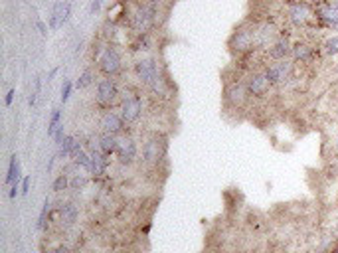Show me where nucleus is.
<instances>
[{"mask_svg":"<svg viewBox=\"0 0 338 253\" xmlns=\"http://www.w3.org/2000/svg\"><path fill=\"white\" fill-rule=\"evenodd\" d=\"M154 20H156V6L150 2V4H143L139 6V10L132 16V32L137 36H147L150 28L154 26Z\"/></svg>","mask_w":338,"mask_h":253,"instance_id":"obj_1","label":"nucleus"},{"mask_svg":"<svg viewBox=\"0 0 338 253\" xmlns=\"http://www.w3.org/2000/svg\"><path fill=\"white\" fill-rule=\"evenodd\" d=\"M97 67L105 77H115L121 72V54L113 45L105 48L101 56L97 58Z\"/></svg>","mask_w":338,"mask_h":253,"instance_id":"obj_2","label":"nucleus"},{"mask_svg":"<svg viewBox=\"0 0 338 253\" xmlns=\"http://www.w3.org/2000/svg\"><path fill=\"white\" fill-rule=\"evenodd\" d=\"M143 115V99L137 93H129L121 101V117L127 125H132L141 119Z\"/></svg>","mask_w":338,"mask_h":253,"instance_id":"obj_3","label":"nucleus"},{"mask_svg":"<svg viewBox=\"0 0 338 253\" xmlns=\"http://www.w3.org/2000/svg\"><path fill=\"white\" fill-rule=\"evenodd\" d=\"M291 74H293V63H291V60L271 61V63L265 67V75H267V79L271 81V85H281V83H285L287 79H291Z\"/></svg>","mask_w":338,"mask_h":253,"instance_id":"obj_4","label":"nucleus"},{"mask_svg":"<svg viewBox=\"0 0 338 253\" xmlns=\"http://www.w3.org/2000/svg\"><path fill=\"white\" fill-rule=\"evenodd\" d=\"M95 99H97V103L101 105V107H113V105L117 103L119 87L117 83H115V79H111V77L101 79L97 83V95H95Z\"/></svg>","mask_w":338,"mask_h":253,"instance_id":"obj_5","label":"nucleus"},{"mask_svg":"<svg viewBox=\"0 0 338 253\" xmlns=\"http://www.w3.org/2000/svg\"><path fill=\"white\" fill-rule=\"evenodd\" d=\"M164 154H166V145L161 136H150L143 145V160L147 164L156 166L164 158Z\"/></svg>","mask_w":338,"mask_h":253,"instance_id":"obj_6","label":"nucleus"},{"mask_svg":"<svg viewBox=\"0 0 338 253\" xmlns=\"http://www.w3.org/2000/svg\"><path fill=\"white\" fill-rule=\"evenodd\" d=\"M247 95H250V91L245 87V83H241V81H232V83L226 85V89H223V103L228 105V107L239 109L241 105L247 101Z\"/></svg>","mask_w":338,"mask_h":253,"instance_id":"obj_7","label":"nucleus"},{"mask_svg":"<svg viewBox=\"0 0 338 253\" xmlns=\"http://www.w3.org/2000/svg\"><path fill=\"white\" fill-rule=\"evenodd\" d=\"M230 48L237 54H245L255 48V28H239L230 38Z\"/></svg>","mask_w":338,"mask_h":253,"instance_id":"obj_8","label":"nucleus"},{"mask_svg":"<svg viewBox=\"0 0 338 253\" xmlns=\"http://www.w3.org/2000/svg\"><path fill=\"white\" fill-rule=\"evenodd\" d=\"M134 75L141 83L150 85L156 77H159V65L152 58H141L134 61Z\"/></svg>","mask_w":338,"mask_h":253,"instance_id":"obj_9","label":"nucleus"},{"mask_svg":"<svg viewBox=\"0 0 338 253\" xmlns=\"http://www.w3.org/2000/svg\"><path fill=\"white\" fill-rule=\"evenodd\" d=\"M72 16V2L70 0H59L54 4L52 12H50V30H59Z\"/></svg>","mask_w":338,"mask_h":253,"instance_id":"obj_10","label":"nucleus"},{"mask_svg":"<svg viewBox=\"0 0 338 253\" xmlns=\"http://www.w3.org/2000/svg\"><path fill=\"white\" fill-rule=\"evenodd\" d=\"M245 87H247L250 95H253V97H263L271 89V81L267 79L265 72H253L247 77V81H245Z\"/></svg>","mask_w":338,"mask_h":253,"instance_id":"obj_11","label":"nucleus"},{"mask_svg":"<svg viewBox=\"0 0 338 253\" xmlns=\"http://www.w3.org/2000/svg\"><path fill=\"white\" fill-rule=\"evenodd\" d=\"M117 160L121 164H132L134 163V158H137V154H139V147H137V143H134V139L131 136H123V139H119V147H117Z\"/></svg>","mask_w":338,"mask_h":253,"instance_id":"obj_12","label":"nucleus"},{"mask_svg":"<svg viewBox=\"0 0 338 253\" xmlns=\"http://www.w3.org/2000/svg\"><path fill=\"white\" fill-rule=\"evenodd\" d=\"M125 125H127V123L123 121L121 113H115V111H105L103 115H101V121H99L101 131H103V133H109V134L123 133Z\"/></svg>","mask_w":338,"mask_h":253,"instance_id":"obj_13","label":"nucleus"},{"mask_svg":"<svg viewBox=\"0 0 338 253\" xmlns=\"http://www.w3.org/2000/svg\"><path fill=\"white\" fill-rule=\"evenodd\" d=\"M293 56V45L287 38H279L275 40L273 45L267 50V58L271 61H279V60H289Z\"/></svg>","mask_w":338,"mask_h":253,"instance_id":"obj_14","label":"nucleus"},{"mask_svg":"<svg viewBox=\"0 0 338 253\" xmlns=\"http://www.w3.org/2000/svg\"><path fill=\"white\" fill-rule=\"evenodd\" d=\"M289 18H291V22H293L295 26H307L312 16H310V10L307 4L295 2V4L289 6Z\"/></svg>","mask_w":338,"mask_h":253,"instance_id":"obj_15","label":"nucleus"},{"mask_svg":"<svg viewBox=\"0 0 338 253\" xmlns=\"http://www.w3.org/2000/svg\"><path fill=\"white\" fill-rule=\"evenodd\" d=\"M89 154H91V168H89V174H93L95 178L103 176L105 170H107V166H109V158H107V154H103L99 149L89 150Z\"/></svg>","mask_w":338,"mask_h":253,"instance_id":"obj_16","label":"nucleus"},{"mask_svg":"<svg viewBox=\"0 0 338 253\" xmlns=\"http://www.w3.org/2000/svg\"><path fill=\"white\" fill-rule=\"evenodd\" d=\"M97 147H99V150H101L103 154L111 156V154H115V152H117L119 136H117V134L103 133L101 136H99V141H97Z\"/></svg>","mask_w":338,"mask_h":253,"instance_id":"obj_17","label":"nucleus"},{"mask_svg":"<svg viewBox=\"0 0 338 253\" xmlns=\"http://www.w3.org/2000/svg\"><path fill=\"white\" fill-rule=\"evenodd\" d=\"M77 216H79L77 206L72 204V202H63V204L59 206V220H61V223L74 225V223L77 222Z\"/></svg>","mask_w":338,"mask_h":253,"instance_id":"obj_18","label":"nucleus"},{"mask_svg":"<svg viewBox=\"0 0 338 253\" xmlns=\"http://www.w3.org/2000/svg\"><path fill=\"white\" fill-rule=\"evenodd\" d=\"M312 54H314L312 45L305 44V42H301V44L293 45V58L297 61H309L310 58H312Z\"/></svg>","mask_w":338,"mask_h":253,"instance_id":"obj_19","label":"nucleus"},{"mask_svg":"<svg viewBox=\"0 0 338 253\" xmlns=\"http://www.w3.org/2000/svg\"><path fill=\"white\" fill-rule=\"evenodd\" d=\"M20 180V160L18 154L10 156V164H8V174H6V184H14Z\"/></svg>","mask_w":338,"mask_h":253,"instance_id":"obj_20","label":"nucleus"},{"mask_svg":"<svg viewBox=\"0 0 338 253\" xmlns=\"http://www.w3.org/2000/svg\"><path fill=\"white\" fill-rule=\"evenodd\" d=\"M75 143H77V139H75V136H72V134H67V136L63 139V143L59 145V152H58L59 158H67V156L72 154V150H74Z\"/></svg>","mask_w":338,"mask_h":253,"instance_id":"obj_21","label":"nucleus"},{"mask_svg":"<svg viewBox=\"0 0 338 253\" xmlns=\"http://www.w3.org/2000/svg\"><path fill=\"white\" fill-rule=\"evenodd\" d=\"M61 111L59 109H54L52 111V115H50V123H48V136H52L54 139V134L58 131L59 127H61Z\"/></svg>","mask_w":338,"mask_h":253,"instance_id":"obj_22","label":"nucleus"},{"mask_svg":"<svg viewBox=\"0 0 338 253\" xmlns=\"http://www.w3.org/2000/svg\"><path fill=\"white\" fill-rule=\"evenodd\" d=\"M70 188V176L63 172V174H59L58 178L54 180V184H52V190L54 192H63V190H67Z\"/></svg>","mask_w":338,"mask_h":253,"instance_id":"obj_23","label":"nucleus"},{"mask_svg":"<svg viewBox=\"0 0 338 253\" xmlns=\"http://www.w3.org/2000/svg\"><path fill=\"white\" fill-rule=\"evenodd\" d=\"M93 79H95V75H93V72H91V70H85L83 74L79 75V79H77V83H75V87H77V89H85V87H89V85L93 83Z\"/></svg>","mask_w":338,"mask_h":253,"instance_id":"obj_24","label":"nucleus"},{"mask_svg":"<svg viewBox=\"0 0 338 253\" xmlns=\"http://www.w3.org/2000/svg\"><path fill=\"white\" fill-rule=\"evenodd\" d=\"M74 164L75 166H81V168H85L89 172V168H91V154H89L87 150H81L77 156L74 158Z\"/></svg>","mask_w":338,"mask_h":253,"instance_id":"obj_25","label":"nucleus"},{"mask_svg":"<svg viewBox=\"0 0 338 253\" xmlns=\"http://www.w3.org/2000/svg\"><path fill=\"white\" fill-rule=\"evenodd\" d=\"M87 182H89V178L85 176V174H75L74 178H70V188L72 190H83L85 186H87Z\"/></svg>","mask_w":338,"mask_h":253,"instance_id":"obj_26","label":"nucleus"},{"mask_svg":"<svg viewBox=\"0 0 338 253\" xmlns=\"http://www.w3.org/2000/svg\"><path fill=\"white\" fill-rule=\"evenodd\" d=\"M148 87H150L152 93H156V95H166V81H164V77H161V75H159Z\"/></svg>","mask_w":338,"mask_h":253,"instance_id":"obj_27","label":"nucleus"},{"mask_svg":"<svg viewBox=\"0 0 338 253\" xmlns=\"http://www.w3.org/2000/svg\"><path fill=\"white\" fill-rule=\"evenodd\" d=\"M324 52L328 56H338V36H332L324 42Z\"/></svg>","mask_w":338,"mask_h":253,"instance_id":"obj_28","label":"nucleus"},{"mask_svg":"<svg viewBox=\"0 0 338 253\" xmlns=\"http://www.w3.org/2000/svg\"><path fill=\"white\" fill-rule=\"evenodd\" d=\"M72 89H74V83H72V79H63V83H61V103H65V101L70 99V95H72Z\"/></svg>","mask_w":338,"mask_h":253,"instance_id":"obj_29","label":"nucleus"},{"mask_svg":"<svg viewBox=\"0 0 338 253\" xmlns=\"http://www.w3.org/2000/svg\"><path fill=\"white\" fill-rule=\"evenodd\" d=\"M50 206H52V204H50V200L46 198L44 208H42V212H40V218H38V227H40V229H44L46 227V216H48V212H50Z\"/></svg>","mask_w":338,"mask_h":253,"instance_id":"obj_30","label":"nucleus"},{"mask_svg":"<svg viewBox=\"0 0 338 253\" xmlns=\"http://www.w3.org/2000/svg\"><path fill=\"white\" fill-rule=\"evenodd\" d=\"M30 184H32V178H30V176H26V178L22 180V186H20V194H22V196H26V194L30 192Z\"/></svg>","mask_w":338,"mask_h":253,"instance_id":"obj_31","label":"nucleus"},{"mask_svg":"<svg viewBox=\"0 0 338 253\" xmlns=\"http://www.w3.org/2000/svg\"><path fill=\"white\" fill-rule=\"evenodd\" d=\"M65 136H67V134L63 133V125H61V127H59L58 131H56V134H54V141H56V145H61Z\"/></svg>","mask_w":338,"mask_h":253,"instance_id":"obj_32","label":"nucleus"},{"mask_svg":"<svg viewBox=\"0 0 338 253\" xmlns=\"http://www.w3.org/2000/svg\"><path fill=\"white\" fill-rule=\"evenodd\" d=\"M103 2L105 0H93V2H91V6H89V12H91V14H95V12L101 8V4H103Z\"/></svg>","mask_w":338,"mask_h":253,"instance_id":"obj_33","label":"nucleus"},{"mask_svg":"<svg viewBox=\"0 0 338 253\" xmlns=\"http://www.w3.org/2000/svg\"><path fill=\"white\" fill-rule=\"evenodd\" d=\"M14 95H16V91H14V89H10L8 93H6V99H4L6 107H10V105H12V99H14Z\"/></svg>","mask_w":338,"mask_h":253,"instance_id":"obj_34","label":"nucleus"},{"mask_svg":"<svg viewBox=\"0 0 338 253\" xmlns=\"http://www.w3.org/2000/svg\"><path fill=\"white\" fill-rule=\"evenodd\" d=\"M48 253H70V249H67L65 245H56L54 249H50Z\"/></svg>","mask_w":338,"mask_h":253,"instance_id":"obj_35","label":"nucleus"},{"mask_svg":"<svg viewBox=\"0 0 338 253\" xmlns=\"http://www.w3.org/2000/svg\"><path fill=\"white\" fill-rule=\"evenodd\" d=\"M36 26H38V30L42 32V36H46V34H48V28H46L44 24H42V20H40V18H36Z\"/></svg>","mask_w":338,"mask_h":253,"instance_id":"obj_36","label":"nucleus"},{"mask_svg":"<svg viewBox=\"0 0 338 253\" xmlns=\"http://www.w3.org/2000/svg\"><path fill=\"white\" fill-rule=\"evenodd\" d=\"M18 190H20V188H18V182H14V184H12V188H10V198H12V200L18 196Z\"/></svg>","mask_w":338,"mask_h":253,"instance_id":"obj_37","label":"nucleus"},{"mask_svg":"<svg viewBox=\"0 0 338 253\" xmlns=\"http://www.w3.org/2000/svg\"><path fill=\"white\" fill-rule=\"evenodd\" d=\"M56 74H58V70H52V72H50V75H48V79H52V77H54Z\"/></svg>","mask_w":338,"mask_h":253,"instance_id":"obj_38","label":"nucleus"},{"mask_svg":"<svg viewBox=\"0 0 338 253\" xmlns=\"http://www.w3.org/2000/svg\"><path fill=\"white\" fill-rule=\"evenodd\" d=\"M336 143H338V136H336Z\"/></svg>","mask_w":338,"mask_h":253,"instance_id":"obj_39","label":"nucleus"},{"mask_svg":"<svg viewBox=\"0 0 338 253\" xmlns=\"http://www.w3.org/2000/svg\"><path fill=\"white\" fill-rule=\"evenodd\" d=\"M336 70H338V63H336Z\"/></svg>","mask_w":338,"mask_h":253,"instance_id":"obj_40","label":"nucleus"}]
</instances>
